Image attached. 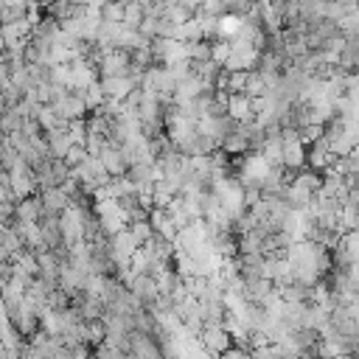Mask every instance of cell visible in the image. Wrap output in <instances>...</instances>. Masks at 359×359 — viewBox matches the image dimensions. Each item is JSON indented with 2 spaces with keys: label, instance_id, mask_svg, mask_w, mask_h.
Returning <instances> with one entry per match:
<instances>
[{
  "label": "cell",
  "instance_id": "8fae6325",
  "mask_svg": "<svg viewBox=\"0 0 359 359\" xmlns=\"http://www.w3.org/2000/svg\"><path fill=\"white\" fill-rule=\"evenodd\" d=\"M143 20H146V9L138 3V0H126L124 3V23L129 29H140Z\"/></svg>",
  "mask_w": 359,
  "mask_h": 359
},
{
  "label": "cell",
  "instance_id": "8992f818",
  "mask_svg": "<svg viewBox=\"0 0 359 359\" xmlns=\"http://www.w3.org/2000/svg\"><path fill=\"white\" fill-rule=\"evenodd\" d=\"M98 82H101L104 96H107V98H112V101H126V96L138 87L129 76H107V79H98Z\"/></svg>",
  "mask_w": 359,
  "mask_h": 359
},
{
  "label": "cell",
  "instance_id": "6da1fadb",
  "mask_svg": "<svg viewBox=\"0 0 359 359\" xmlns=\"http://www.w3.org/2000/svg\"><path fill=\"white\" fill-rule=\"evenodd\" d=\"M98 160H101V166H104L112 177H121V174L129 171V160H126L124 146L115 143V140H110V138L104 140V146H101V152H98Z\"/></svg>",
  "mask_w": 359,
  "mask_h": 359
},
{
  "label": "cell",
  "instance_id": "7c38bea8",
  "mask_svg": "<svg viewBox=\"0 0 359 359\" xmlns=\"http://www.w3.org/2000/svg\"><path fill=\"white\" fill-rule=\"evenodd\" d=\"M129 228V233L140 242V244H149L152 239H154V225H152V219H140V222H129L126 225Z\"/></svg>",
  "mask_w": 359,
  "mask_h": 359
},
{
  "label": "cell",
  "instance_id": "e0dca14e",
  "mask_svg": "<svg viewBox=\"0 0 359 359\" xmlns=\"http://www.w3.org/2000/svg\"><path fill=\"white\" fill-rule=\"evenodd\" d=\"M177 3H180V0H157V6H163V9H171Z\"/></svg>",
  "mask_w": 359,
  "mask_h": 359
},
{
  "label": "cell",
  "instance_id": "9a60e30c",
  "mask_svg": "<svg viewBox=\"0 0 359 359\" xmlns=\"http://www.w3.org/2000/svg\"><path fill=\"white\" fill-rule=\"evenodd\" d=\"M189 59H191V62H205V59H211V40L189 43Z\"/></svg>",
  "mask_w": 359,
  "mask_h": 359
},
{
  "label": "cell",
  "instance_id": "ba28073f",
  "mask_svg": "<svg viewBox=\"0 0 359 359\" xmlns=\"http://www.w3.org/2000/svg\"><path fill=\"white\" fill-rule=\"evenodd\" d=\"M15 217H17V222H23V225L40 222V219H43V203H40V197H26V200H17Z\"/></svg>",
  "mask_w": 359,
  "mask_h": 359
},
{
  "label": "cell",
  "instance_id": "5bb4252c",
  "mask_svg": "<svg viewBox=\"0 0 359 359\" xmlns=\"http://www.w3.org/2000/svg\"><path fill=\"white\" fill-rule=\"evenodd\" d=\"M230 54H233V45H230V40L219 37V40H214V43H211V59H214V62H219L222 68H225V62L230 59Z\"/></svg>",
  "mask_w": 359,
  "mask_h": 359
},
{
  "label": "cell",
  "instance_id": "9c48e42d",
  "mask_svg": "<svg viewBox=\"0 0 359 359\" xmlns=\"http://www.w3.org/2000/svg\"><path fill=\"white\" fill-rule=\"evenodd\" d=\"M23 124H26L23 110H20V107H6L3 118H0V132H3V135H12V132L23 129Z\"/></svg>",
  "mask_w": 359,
  "mask_h": 359
},
{
  "label": "cell",
  "instance_id": "5b68a950",
  "mask_svg": "<svg viewBox=\"0 0 359 359\" xmlns=\"http://www.w3.org/2000/svg\"><path fill=\"white\" fill-rule=\"evenodd\" d=\"M37 197H40V203H43V217H62V214L73 205V200L65 194L62 186H59V189H43Z\"/></svg>",
  "mask_w": 359,
  "mask_h": 359
},
{
  "label": "cell",
  "instance_id": "52a82bcc",
  "mask_svg": "<svg viewBox=\"0 0 359 359\" xmlns=\"http://www.w3.org/2000/svg\"><path fill=\"white\" fill-rule=\"evenodd\" d=\"M45 140H48V152H51V157L65 160V154H68V152H71V146H73L71 126H68V129H51V132H45Z\"/></svg>",
  "mask_w": 359,
  "mask_h": 359
},
{
  "label": "cell",
  "instance_id": "2e32d148",
  "mask_svg": "<svg viewBox=\"0 0 359 359\" xmlns=\"http://www.w3.org/2000/svg\"><path fill=\"white\" fill-rule=\"evenodd\" d=\"M217 359H253V353L250 351H244L242 345H230L228 351H222Z\"/></svg>",
  "mask_w": 359,
  "mask_h": 359
},
{
  "label": "cell",
  "instance_id": "277c9868",
  "mask_svg": "<svg viewBox=\"0 0 359 359\" xmlns=\"http://www.w3.org/2000/svg\"><path fill=\"white\" fill-rule=\"evenodd\" d=\"M256 112H258V104L256 98H250L247 93H230L228 96V115L239 124H250L256 121Z\"/></svg>",
  "mask_w": 359,
  "mask_h": 359
},
{
  "label": "cell",
  "instance_id": "3957f363",
  "mask_svg": "<svg viewBox=\"0 0 359 359\" xmlns=\"http://www.w3.org/2000/svg\"><path fill=\"white\" fill-rule=\"evenodd\" d=\"M59 225H62V236H65V244L68 247H76L85 242V225H82V211L79 205H71L62 217H59Z\"/></svg>",
  "mask_w": 359,
  "mask_h": 359
},
{
  "label": "cell",
  "instance_id": "7a4b0ae2",
  "mask_svg": "<svg viewBox=\"0 0 359 359\" xmlns=\"http://www.w3.org/2000/svg\"><path fill=\"white\" fill-rule=\"evenodd\" d=\"M200 337V342L205 345V351L217 359L222 351H228L230 345H233V337H230V331H228V325H203V331L197 334Z\"/></svg>",
  "mask_w": 359,
  "mask_h": 359
},
{
  "label": "cell",
  "instance_id": "4fadbf2b",
  "mask_svg": "<svg viewBox=\"0 0 359 359\" xmlns=\"http://www.w3.org/2000/svg\"><path fill=\"white\" fill-rule=\"evenodd\" d=\"M98 12H101L104 23H124V3L121 0H107Z\"/></svg>",
  "mask_w": 359,
  "mask_h": 359
},
{
  "label": "cell",
  "instance_id": "30bf717a",
  "mask_svg": "<svg viewBox=\"0 0 359 359\" xmlns=\"http://www.w3.org/2000/svg\"><path fill=\"white\" fill-rule=\"evenodd\" d=\"M76 93L82 96V101L87 104L90 112H96V110L107 101V96H104V90H101V82H93L90 87H82V90H76Z\"/></svg>",
  "mask_w": 359,
  "mask_h": 359
}]
</instances>
